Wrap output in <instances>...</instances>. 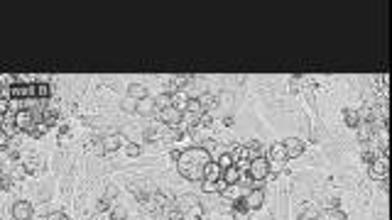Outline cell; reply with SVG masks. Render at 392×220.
<instances>
[{
    "label": "cell",
    "instance_id": "obj_31",
    "mask_svg": "<svg viewBox=\"0 0 392 220\" xmlns=\"http://www.w3.org/2000/svg\"><path fill=\"white\" fill-rule=\"evenodd\" d=\"M47 220H69V218H66L64 213H52V216H49Z\"/></svg>",
    "mask_w": 392,
    "mask_h": 220
},
{
    "label": "cell",
    "instance_id": "obj_3",
    "mask_svg": "<svg viewBox=\"0 0 392 220\" xmlns=\"http://www.w3.org/2000/svg\"><path fill=\"white\" fill-rule=\"evenodd\" d=\"M255 157H260V149H258V145H240L238 149H235L233 166H235L238 171H248V164H250Z\"/></svg>",
    "mask_w": 392,
    "mask_h": 220
},
{
    "label": "cell",
    "instance_id": "obj_16",
    "mask_svg": "<svg viewBox=\"0 0 392 220\" xmlns=\"http://www.w3.org/2000/svg\"><path fill=\"white\" fill-rule=\"evenodd\" d=\"M316 216H319V208L314 203H302L299 211H297V218L299 220H316Z\"/></svg>",
    "mask_w": 392,
    "mask_h": 220
},
{
    "label": "cell",
    "instance_id": "obj_23",
    "mask_svg": "<svg viewBox=\"0 0 392 220\" xmlns=\"http://www.w3.org/2000/svg\"><path fill=\"white\" fill-rule=\"evenodd\" d=\"M192 81H194L192 76H174V78H172V88H174V91H182V88H184L187 83H192Z\"/></svg>",
    "mask_w": 392,
    "mask_h": 220
},
{
    "label": "cell",
    "instance_id": "obj_7",
    "mask_svg": "<svg viewBox=\"0 0 392 220\" xmlns=\"http://www.w3.org/2000/svg\"><path fill=\"white\" fill-rule=\"evenodd\" d=\"M10 95H12L15 100L37 98V83H12V86H10Z\"/></svg>",
    "mask_w": 392,
    "mask_h": 220
},
{
    "label": "cell",
    "instance_id": "obj_19",
    "mask_svg": "<svg viewBox=\"0 0 392 220\" xmlns=\"http://www.w3.org/2000/svg\"><path fill=\"white\" fill-rule=\"evenodd\" d=\"M128 98H137V100H142V98H147V86L145 83H130L128 86Z\"/></svg>",
    "mask_w": 392,
    "mask_h": 220
},
{
    "label": "cell",
    "instance_id": "obj_24",
    "mask_svg": "<svg viewBox=\"0 0 392 220\" xmlns=\"http://www.w3.org/2000/svg\"><path fill=\"white\" fill-rule=\"evenodd\" d=\"M57 120H59V113L57 110H44L42 113V123L49 127V125H57Z\"/></svg>",
    "mask_w": 392,
    "mask_h": 220
},
{
    "label": "cell",
    "instance_id": "obj_32",
    "mask_svg": "<svg viewBox=\"0 0 392 220\" xmlns=\"http://www.w3.org/2000/svg\"><path fill=\"white\" fill-rule=\"evenodd\" d=\"M182 220H184V218H182Z\"/></svg>",
    "mask_w": 392,
    "mask_h": 220
},
{
    "label": "cell",
    "instance_id": "obj_29",
    "mask_svg": "<svg viewBox=\"0 0 392 220\" xmlns=\"http://www.w3.org/2000/svg\"><path fill=\"white\" fill-rule=\"evenodd\" d=\"M125 216H128V211H125V208H113L111 220H125Z\"/></svg>",
    "mask_w": 392,
    "mask_h": 220
},
{
    "label": "cell",
    "instance_id": "obj_1",
    "mask_svg": "<svg viewBox=\"0 0 392 220\" xmlns=\"http://www.w3.org/2000/svg\"><path fill=\"white\" fill-rule=\"evenodd\" d=\"M177 169H179V174L182 176H187V179H203V169H206V164L211 161V154L203 149V147H189V149H184V152H179L177 157Z\"/></svg>",
    "mask_w": 392,
    "mask_h": 220
},
{
    "label": "cell",
    "instance_id": "obj_11",
    "mask_svg": "<svg viewBox=\"0 0 392 220\" xmlns=\"http://www.w3.org/2000/svg\"><path fill=\"white\" fill-rule=\"evenodd\" d=\"M284 147V154H287V159H292V157H299L302 152H304V142L299 140V137H289V140H284L282 142Z\"/></svg>",
    "mask_w": 392,
    "mask_h": 220
},
{
    "label": "cell",
    "instance_id": "obj_30",
    "mask_svg": "<svg viewBox=\"0 0 392 220\" xmlns=\"http://www.w3.org/2000/svg\"><path fill=\"white\" fill-rule=\"evenodd\" d=\"M125 152H128L130 157H137V154H140V147H137V145H125Z\"/></svg>",
    "mask_w": 392,
    "mask_h": 220
},
{
    "label": "cell",
    "instance_id": "obj_25",
    "mask_svg": "<svg viewBox=\"0 0 392 220\" xmlns=\"http://www.w3.org/2000/svg\"><path fill=\"white\" fill-rule=\"evenodd\" d=\"M218 166H221V171H226L228 166H233V154H228V152L221 154V157H218Z\"/></svg>",
    "mask_w": 392,
    "mask_h": 220
},
{
    "label": "cell",
    "instance_id": "obj_6",
    "mask_svg": "<svg viewBox=\"0 0 392 220\" xmlns=\"http://www.w3.org/2000/svg\"><path fill=\"white\" fill-rule=\"evenodd\" d=\"M267 174H270V161H267V157H255V159L248 164V176H250L255 184H260Z\"/></svg>",
    "mask_w": 392,
    "mask_h": 220
},
{
    "label": "cell",
    "instance_id": "obj_21",
    "mask_svg": "<svg viewBox=\"0 0 392 220\" xmlns=\"http://www.w3.org/2000/svg\"><path fill=\"white\" fill-rule=\"evenodd\" d=\"M2 130H5V135L17 132V127H15V113H12V110H5V113H2Z\"/></svg>",
    "mask_w": 392,
    "mask_h": 220
},
{
    "label": "cell",
    "instance_id": "obj_13",
    "mask_svg": "<svg viewBox=\"0 0 392 220\" xmlns=\"http://www.w3.org/2000/svg\"><path fill=\"white\" fill-rule=\"evenodd\" d=\"M12 218L15 220H30L32 218V203L30 201H17L12 206Z\"/></svg>",
    "mask_w": 392,
    "mask_h": 220
},
{
    "label": "cell",
    "instance_id": "obj_8",
    "mask_svg": "<svg viewBox=\"0 0 392 220\" xmlns=\"http://www.w3.org/2000/svg\"><path fill=\"white\" fill-rule=\"evenodd\" d=\"M182 118H184V113H179L177 108H162L159 110V123L167 125V127H179L182 130Z\"/></svg>",
    "mask_w": 392,
    "mask_h": 220
},
{
    "label": "cell",
    "instance_id": "obj_26",
    "mask_svg": "<svg viewBox=\"0 0 392 220\" xmlns=\"http://www.w3.org/2000/svg\"><path fill=\"white\" fill-rule=\"evenodd\" d=\"M49 93H52L49 83H37V98H49Z\"/></svg>",
    "mask_w": 392,
    "mask_h": 220
},
{
    "label": "cell",
    "instance_id": "obj_12",
    "mask_svg": "<svg viewBox=\"0 0 392 220\" xmlns=\"http://www.w3.org/2000/svg\"><path fill=\"white\" fill-rule=\"evenodd\" d=\"M187 103H189V93H184V91H172L169 93V108H177L179 113H184Z\"/></svg>",
    "mask_w": 392,
    "mask_h": 220
},
{
    "label": "cell",
    "instance_id": "obj_4",
    "mask_svg": "<svg viewBox=\"0 0 392 220\" xmlns=\"http://www.w3.org/2000/svg\"><path fill=\"white\" fill-rule=\"evenodd\" d=\"M37 123H42V115H37V110H30L27 105L15 113V127H17V132H30Z\"/></svg>",
    "mask_w": 392,
    "mask_h": 220
},
{
    "label": "cell",
    "instance_id": "obj_20",
    "mask_svg": "<svg viewBox=\"0 0 392 220\" xmlns=\"http://www.w3.org/2000/svg\"><path fill=\"white\" fill-rule=\"evenodd\" d=\"M316 220H348V216L343 213V211H338V208H326V211H321Z\"/></svg>",
    "mask_w": 392,
    "mask_h": 220
},
{
    "label": "cell",
    "instance_id": "obj_27",
    "mask_svg": "<svg viewBox=\"0 0 392 220\" xmlns=\"http://www.w3.org/2000/svg\"><path fill=\"white\" fill-rule=\"evenodd\" d=\"M125 113H135V108H137V100H132V98H123V105H120Z\"/></svg>",
    "mask_w": 392,
    "mask_h": 220
},
{
    "label": "cell",
    "instance_id": "obj_9",
    "mask_svg": "<svg viewBox=\"0 0 392 220\" xmlns=\"http://www.w3.org/2000/svg\"><path fill=\"white\" fill-rule=\"evenodd\" d=\"M267 161H270V169H272V166H274V169H282V166H284V161H287V154H284V147H282V142H277V145L270 147Z\"/></svg>",
    "mask_w": 392,
    "mask_h": 220
},
{
    "label": "cell",
    "instance_id": "obj_18",
    "mask_svg": "<svg viewBox=\"0 0 392 220\" xmlns=\"http://www.w3.org/2000/svg\"><path fill=\"white\" fill-rule=\"evenodd\" d=\"M221 179L226 181V186H238V184H240V171H238L235 166H228Z\"/></svg>",
    "mask_w": 392,
    "mask_h": 220
},
{
    "label": "cell",
    "instance_id": "obj_14",
    "mask_svg": "<svg viewBox=\"0 0 392 220\" xmlns=\"http://www.w3.org/2000/svg\"><path fill=\"white\" fill-rule=\"evenodd\" d=\"M125 145V140L120 137V135H106L103 140H101V149H103V154H111V152H116L118 147Z\"/></svg>",
    "mask_w": 392,
    "mask_h": 220
},
{
    "label": "cell",
    "instance_id": "obj_22",
    "mask_svg": "<svg viewBox=\"0 0 392 220\" xmlns=\"http://www.w3.org/2000/svg\"><path fill=\"white\" fill-rule=\"evenodd\" d=\"M343 120H346V125L348 127H358L360 125V118H358V110H343Z\"/></svg>",
    "mask_w": 392,
    "mask_h": 220
},
{
    "label": "cell",
    "instance_id": "obj_10",
    "mask_svg": "<svg viewBox=\"0 0 392 220\" xmlns=\"http://www.w3.org/2000/svg\"><path fill=\"white\" fill-rule=\"evenodd\" d=\"M370 176L373 179H388V154H380L373 164H370Z\"/></svg>",
    "mask_w": 392,
    "mask_h": 220
},
{
    "label": "cell",
    "instance_id": "obj_2",
    "mask_svg": "<svg viewBox=\"0 0 392 220\" xmlns=\"http://www.w3.org/2000/svg\"><path fill=\"white\" fill-rule=\"evenodd\" d=\"M172 206L179 211V216L184 220H201V216H203V208L194 196H179V198H174Z\"/></svg>",
    "mask_w": 392,
    "mask_h": 220
},
{
    "label": "cell",
    "instance_id": "obj_15",
    "mask_svg": "<svg viewBox=\"0 0 392 220\" xmlns=\"http://www.w3.org/2000/svg\"><path fill=\"white\" fill-rule=\"evenodd\" d=\"M221 176H223V171H221V166H218V161H208L206 164V169H203V179L201 181H221Z\"/></svg>",
    "mask_w": 392,
    "mask_h": 220
},
{
    "label": "cell",
    "instance_id": "obj_28",
    "mask_svg": "<svg viewBox=\"0 0 392 220\" xmlns=\"http://www.w3.org/2000/svg\"><path fill=\"white\" fill-rule=\"evenodd\" d=\"M44 132H47V125H44V123H42V125L37 123V125H35L32 130H30V135H32V137H42Z\"/></svg>",
    "mask_w": 392,
    "mask_h": 220
},
{
    "label": "cell",
    "instance_id": "obj_5",
    "mask_svg": "<svg viewBox=\"0 0 392 220\" xmlns=\"http://www.w3.org/2000/svg\"><path fill=\"white\" fill-rule=\"evenodd\" d=\"M262 203H265L262 189H250V191H245V193L238 198L235 208H238V211H258V208H262Z\"/></svg>",
    "mask_w": 392,
    "mask_h": 220
},
{
    "label": "cell",
    "instance_id": "obj_17",
    "mask_svg": "<svg viewBox=\"0 0 392 220\" xmlns=\"http://www.w3.org/2000/svg\"><path fill=\"white\" fill-rule=\"evenodd\" d=\"M157 110V105H155V100L152 98H142V100H137V108H135V113L137 115H152Z\"/></svg>",
    "mask_w": 392,
    "mask_h": 220
}]
</instances>
